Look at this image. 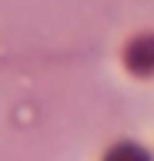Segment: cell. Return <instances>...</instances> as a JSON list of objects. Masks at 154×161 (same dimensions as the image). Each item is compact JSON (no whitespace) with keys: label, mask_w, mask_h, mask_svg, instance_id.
<instances>
[{"label":"cell","mask_w":154,"mask_h":161,"mask_svg":"<svg viewBox=\"0 0 154 161\" xmlns=\"http://www.w3.org/2000/svg\"><path fill=\"white\" fill-rule=\"evenodd\" d=\"M127 67L134 74H154V37L144 34L127 47Z\"/></svg>","instance_id":"6da1fadb"}]
</instances>
